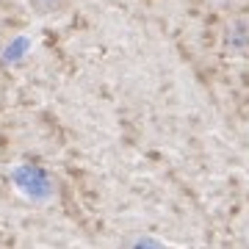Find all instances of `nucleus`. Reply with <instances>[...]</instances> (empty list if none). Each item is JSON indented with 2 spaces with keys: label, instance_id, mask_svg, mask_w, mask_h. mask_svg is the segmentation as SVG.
<instances>
[{
  "label": "nucleus",
  "instance_id": "1",
  "mask_svg": "<svg viewBox=\"0 0 249 249\" xmlns=\"http://www.w3.org/2000/svg\"><path fill=\"white\" fill-rule=\"evenodd\" d=\"M14 183H17L28 196H36V199H42V196L50 191V188H47V178L39 169H31V166L14 169Z\"/></svg>",
  "mask_w": 249,
  "mask_h": 249
}]
</instances>
